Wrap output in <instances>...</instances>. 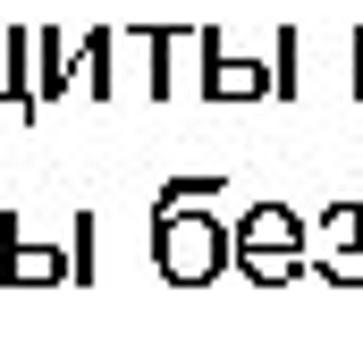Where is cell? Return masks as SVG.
I'll list each match as a JSON object with an SVG mask.
<instances>
[{
    "label": "cell",
    "instance_id": "obj_1",
    "mask_svg": "<svg viewBox=\"0 0 363 346\" xmlns=\"http://www.w3.org/2000/svg\"><path fill=\"white\" fill-rule=\"evenodd\" d=\"M152 262H161L169 287H211L237 262V237L211 211H152Z\"/></svg>",
    "mask_w": 363,
    "mask_h": 346
},
{
    "label": "cell",
    "instance_id": "obj_2",
    "mask_svg": "<svg viewBox=\"0 0 363 346\" xmlns=\"http://www.w3.org/2000/svg\"><path fill=\"white\" fill-rule=\"evenodd\" d=\"M237 270L245 279H287L296 270V211H279V203H262V211H245V228H237Z\"/></svg>",
    "mask_w": 363,
    "mask_h": 346
},
{
    "label": "cell",
    "instance_id": "obj_3",
    "mask_svg": "<svg viewBox=\"0 0 363 346\" xmlns=\"http://www.w3.org/2000/svg\"><path fill=\"white\" fill-rule=\"evenodd\" d=\"M77 93V51L60 26H26V118H43L51 101Z\"/></svg>",
    "mask_w": 363,
    "mask_h": 346
},
{
    "label": "cell",
    "instance_id": "obj_4",
    "mask_svg": "<svg viewBox=\"0 0 363 346\" xmlns=\"http://www.w3.org/2000/svg\"><path fill=\"white\" fill-rule=\"evenodd\" d=\"M0 279L9 287H60L77 270H68V245H43V237L17 228V211H0Z\"/></svg>",
    "mask_w": 363,
    "mask_h": 346
},
{
    "label": "cell",
    "instance_id": "obj_5",
    "mask_svg": "<svg viewBox=\"0 0 363 346\" xmlns=\"http://www.w3.org/2000/svg\"><path fill=\"white\" fill-rule=\"evenodd\" d=\"M118 93H161V34H110Z\"/></svg>",
    "mask_w": 363,
    "mask_h": 346
},
{
    "label": "cell",
    "instance_id": "obj_6",
    "mask_svg": "<svg viewBox=\"0 0 363 346\" xmlns=\"http://www.w3.org/2000/svg\"><path fill=\"white\" fill-rule=\"evenodd\" d=\"M77 93H85V101H118V68H110V34H85V43H77Z\"/></svg>",
    "mask_w": 363,
    "mask_h": 346
},
{
    "label": "cell",
    "instance_id": "obj_7",
    "mask_svg": "<svg viewBox=\"0 0 363 346\" xmlns=\"http://www.w3.org/2000/svg\"><path fill=\"white\" fill-rule=\"evenodd\" d=\"M271 77L254 68V60H220V68H203V93L211 101H245V93H262Z\"/></svg>",
    "mask_w": 363,
    "mask_h": 346
},
{
    "label": "cell",
    "instance_id": "obj_8",
    "mask_svg": "<svg viewBox=\"0 0 363 346\" xmlns=\"http://www.w3.org/2000/svg\"><path fill=\"white\" fill-rule=\"evenodd\" d=\"M0 101H17L26 118V26H0Z\"/></svg>",
    "mask_w": 363,
    "mask_h": 346
},
{
    "label": "cell",
    "instance_id": "obj_9",
    "mask_svg": "<svg viewBox=\"0 0 363 346\" xmlns=\"http://www.w3.org/2000/svg\"><path fill=\"white\" fill-rule=\"evenodd\" d=\"M93 262H101V220H93V211H77V220H68V270H77V279H93Z\"/></svg>",
    "mask_w": 363,
    "mask_h": 346
},
{
    "label": "cell",
    "instance_id": "obj_10",
    "mask_svg": "<svg viewBox=\"0 0 363 346\" xmlns=\"http://www.w3.org/2000/svg\"><path fill=\"white\" fill-rule=\"evenodd\" d=\"M220 203V177H169L161 186V211H211Z\"/></svg>",
    "mask_w": 363,
    "mask_h": 346
}]
</instances>
